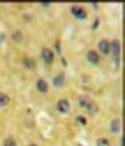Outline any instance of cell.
Listing matches in <instances>:
<instances>
[{"label": "cell", "instance_id": "3", "mask_svg": "<svg viewBox=\"0 0 125 146\" xmlns=\"http://www.w3.org/2000/svg\"><path fill=\"white\" fill-rule=\"evenodd\" d=\"M58 108L61 112H67L70 108L69 102L66 100H61L58 102Z\"/></svg>", "mask_w": 125, "mask_h": 146}, {"label": "cell", "instance_id": "15", "mask_svg": "<svg viewBox=\"0 0 125 146\" xmlns=\"http://www.w3.org/2000/svg\"><path fill=\"white\" fill-rule=\"evenodd\" d=\"M29 146H36V145H34V144H32V145H29Z\"/></svg>", "mask_w": 125, "mask_h": 146}, {"label": "cell", "instance_id": "9", "mask_svg": "<svg viewBox=\"0 0 125 146\" xmlns=\"http://www.w3.org/2000/svg\"><path fill=\"white\" fill-rule=\"evenodd\" d=\"M120 127V123L119 119L114 120L111 124V129L112 132H118Z\"/></svg>", "mask_w": 125, "mask_h": 146}, {"label": "cell", "instance_id": "6", "mask_svg": "<svg viewBox=\"0 0 125 146\" xmlns=\"http://www.w3.org/2000/svg\"><path fill=\"white\" fill-rule=\"evenodd\" d=\"M88 60L93 63H98L99 60V56L98 53L94 50H91L88 52Z\"/></svg>", "mask_w": 125, "mask_h": 146}, {"label": "cell", "instance_id": "11", "mask_svg": "<svg viewBox=\"0 0 125 146\" xmlns=\"http://www.w3.org/2000/svg\"><path fill=\"white\" fill-rule=\"evenodd\" d=\"M79 101H80V104L81 105H82L83 106H85V107H87V108L89 106V105L91 104V102L89 101V98L86 96L81 97Z\"/></svg>", "mask_w": 125, "mask_h": 146}, {"label": "cell", "instance_id": "4", "mask_svg": "<svg viewBox=\"0 0 125 146\" xmlns=\"http://www.w3.org/2000/svg\"><path fill=\"white\" fill-rule=\"evenodd\" d=\"M42 56L46 61L49 62L53 60L54 54L50 49L45 48L42 50Z\"/></svg>", "mask_w": 125, "mask_h": 146}, {"label": "cell", "instance_id": "14", "mask_svg": "<svg viewBox=\"0 0 125 146\" xmlns=\"http://www.w3.org/2000/svg\"><path fill=\"white\" fill-rule=\"evenodd\" d=\"M78 120H79L80 122H81V123L85 124L86 123V119L84 117H82V116H80L78 117Z\"/></svg>", "mask_w": 125, "mask_h": 146}, {"label": "cell", "instance_id": "10", "mask_svg": "<svg viewBox=\"0 0 125 146\" xmlns=\"http://www.w3.org/2000/svg\"><path fill=\"white\" fill-rule=\"evenodd\" d=\"M9 101V97L3 93H0V106H4L7 105Z\"/></svg>", "mask_w": 125, "mask_h": 146}, {"label": "cell", "instance_id": "2", "mask_svg": "<svg viewBox=\"0 0 125 146\" xmlns=\"http://www.w3.org/2000/svg\"><path fill=\"white\" fill-rule=\"evenodd\" d=\"M71 11L76 17L80 19H84L87 16L86 11L79 5H73L71 8Z\"/></svg>", "mask_w": 125, "mask_h": 146}, {"label": "cell", "instance_id": "7", "mask_svg": "<svg viewBox=\"0 0 125 146\" xmlns=\"http://www.w3.org/2000/svg\"><path fill=\"white\" fill-rule=\"evenodd\" d=\"M99 47L100 50L104 54H107L108 52L110 50V44L109 42L105 39L102 40L99 42Z\"/></svg>", "mask_w": 125, "mask_h": 146}, {"label": "cell", "instance_id": "13", "mask_svg": "<svg viewBox=\"0 0 125 146\" xmlns=\"http://www.w3.org/2000/svg\"><path fill=\"white\" fill-rule=\"evenodd\" d=\"M4 146H16V143L13 139L9 138L5 140Z\"/></svg>", "mask_w": 125, "mask_h": 146}, {"label": "cell", "instance_id": "5", "mask_svg": "<svg viewBox=\"0 0 125 146\" xmlns=\"http://www.w3.org/2000/svg\"><path fill=\"white\" fill-rule=\"evenodd\" d=\"M65 74L64 73H60L58 74L53 80L54 85L56 86H60L64 83L65 81Z\"/></svg>", "mask_w": 125, "mask_h": 146}, {"label": "cell", "instance_id": "1", "mask_svg": "<svg viewBox=\"0 0 125 146\" xmlns=\"http://www.w3.org/2000/svg\"><path fill=\"white\" fill-rule=\"evenodd\" d=\"M111 48L114 58H115L116 62H118L120 51V43L119 40L118 39H114L111 43Z\"/></svg>", "mask_w": 125, "mask_h": 146}, {"label": "cell", "instance_id": "8", "mask_svg": "<svg viewBox=\"0 0 125 146\" xmlns=\"http://www.w3.org/2000/svg\"><path fill=\"white\" fill-rule=\"evenodd\" d=\"M37 86L40 92H45L47 90V84L43 79H40L37 81Z\"/></svg>", "mask_w": 125, "mask_h": 146}, {"label": "cell", "instance_id": "12", "mask_svg": "<svg viewBox=\"0 0 125 146\" xmlns=\"http://www.w3.org/2000/svg\"><path fill=\"white\" fill-rule=\"evenodd\" d=\"M97 146H110V144L107 139L105 138H102L98 140Z\"/></svg>", "mask_w": 125, "mask_h": 146}]
</instances>
